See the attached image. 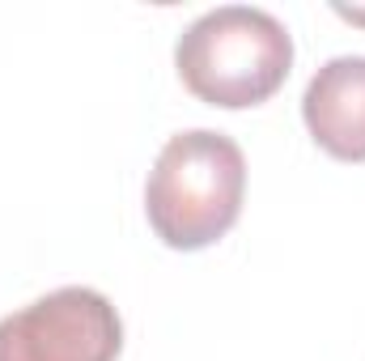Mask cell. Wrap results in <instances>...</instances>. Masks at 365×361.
I'll list each match as a JSON object with an SVG mask.
<instances>
[{"instance_id":"3957f363","label":"cell","mask_w":365,"mask_h":361,"mask_svg":"<svg viewBox=\"0 0 365 361\" xmlns=\"http://www.w3.org/2000/svg\"><path fill=\"white\" fill-rule=\"evenodd\" d=\"M119 349V310L86 285H64L0 319V361H115Z\"/></svg>"},{"instance_id":"5b68a950","label":"cell","mask_w":365,"mask_h":361,"mask_svg":"<svg viewBox=\"0 0 365 361\" xmlns=\"http://www.w3.org/2000/svg\"><path fill=\"white\" fill-rule=\"evenodd\" d=\"M340 17H349V21H365V9H340Z\"/></svg>"},{"instance_id":"7a4b0ae2","label":"cell","mask_w":365,"mask_h":361,"mask_svg":"<svg viewBox=\"0 0 365 361\" xmlns=\"http://www.w3.org/2000/svg\"><path fill=\"white\" fill-rule=\"evenodd\" d=\"M175 68L182 86L208 106H259L293 68V39L268 9L221 4L200 13L179 34Z\"/></svg>"},{"instance_id":"277c9868","label":"cell","mask_w":365,"mask_h":361,"mask_svg":"<svg viewBox=\"0 0 365 361\" xmlns=\"http://www.w3.org/2000/svg\"><path fill=\"white\" fill-rule=\"evenodd\" d=\"M314 145L340 162H365V56L327 60L302 93Z\"/></svg>"},{"instance_id":"6da1fadb","label":"cell","mask_w":365,"mask_h":361,"mask_svg":"<svg viewBox=\"0 0 365 361\" xmlns=\"http://www.w3.org/2000/svg\"><path fill=\"white\" fill-rule=\"evenodd\" d=\"M247 195L242 149L212 128H191L166 141L145 183L153 234L175 251H204L234 230Z\"/></svg>"}]
</instances>
